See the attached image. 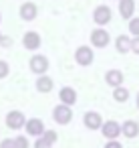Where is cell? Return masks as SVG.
Masks as SVG:
<instances>
[{
    "instance_id": "6da1fadb",
    "label": "cell",
    "mask_w": 139,
    "mask_h": 148,
    "mask_svg": "<svg viewBox=\"0 0 139 148\" xmlns=\"http://www.w3.org/2000/svg\"><path fill=\"white\" fill-rule=\"evenodd\" d=\"M75 61H77V65H81V67H89V65L95 61V53H93V49H91L89 45H81V47H77V51H75Z\"/></svg>"
},
{
    "instance_id": "7a4b0ae2",
    "label": "cell",
    "mask_w": 139,
    "mask_h": 148,
    "mask_svg": "<svg viewBox=\"0 0 139 148\" xmlns=\"http://www.w3.org/2000/svg\"><path fill=\"white\" fill-rule=\"evenodd\" d=\"M111 18H113V12H111V8H109L107 4H99V6L93 10V21H95L97 27H105V25H109Z\"/></svg>"
},
{
    "instance_id": "3957f363",
    "label": "cell",
    "mask_w": 139,
    "mask_h": 148,
    "mask_svg": "<svg viewBox=\"0 0 139 148\" xmlns=\"http://www.w3.org/2000/svg\"><path fill=\"white\" fill-rule=\"evenodd\" d=\"M53 120L61 126H67L71 120H73V110L71 106H65V103H59L55 110H53Z\"/></svg>"
},
{
    "instance_id": "277c9868",
    "label": "cell",
    "mask_w": 139,
    "mask_h": 148,
    "mask_svg": "<svg viewBox=\"0 0 139 148\" xmlns=\"http://www.w3.org/2000/svg\"><path fill=\"white\" fill-rule=\"evenodd\" d=\"M101 134L107 138V140H113V138H119L121 136V124L115 122V120H103L101 124Z\"/></svg>"
},
{
    "instance_id": "5b68a950",
    "label": "cell",
    "mask_w": 139,
    "mask_h": 148,
    "mask_svg": "<svg viewBox=\"0 0 139 148\" xmlns=\"http://www.w3.org/2000/svg\"><path fill=\"white\" fill-rule=\"evenodd\" d=\"M109 41H111V37L103 27H97L95 31H91V43L95 49H105L109 45Z\"/></svg>"
},
{
    "instance_id": "8992f818",
    "label": "cell",
    "mask_w": 139,
    "mask_h": 148,
    "mask_svg": "<svg viewBox=\"0 0 139 148\" xmlns=\"http://www.w3.org/2000/svg\"><path fill=\"white\" fill-rule=\"evenodd\" d=\"M24 122H26V116L20 110H12V112L6 114V126L10 130H22L24 128Z\"/></svg>"
},
{
    "instance_id": "52a82bcc",
    "label": "cell",
    "mask_w": 139,
    "mask_h": 148,
    "mask_svg": "<svg viewBox=\"0 0 139 148\" xmlns=\"http://www.w3.org/2000/svg\"><path fill=\"white\" fill-rule=\"evenodd\" d=\"M40 45H43V39H40V35H38L36 31L24 33V37H22V47H24L26 51H38Z\"/></svg>"
},
{
    "instance_id": "ba28073f",
    "label": "cell",
    "mask_w": 139,
    "mask_h": 148,
    "mask_svg": "<svg viewBox=\"0 0 139 148\" xmlns=\"http://www.w3.org/2000/svg\"><path fill=\"white\" fill-rule=\"evenodd\" d=\"M18 14L24 23H32L36 16H38V6L34 2H22L20 8H18Z\"/></svg>"
},
{
    "instance_id": "9c48e42d",
    "label": "cell",
    "mask_w": 139,
    "mask_h": 148,
    "mask_svg": "<svg viewBox=\"0 0 139 148\" xmlns=\"http://www.w3.org/2000/svg\"><path fill=\"white\" fill-rule=\"evenodd\" d=\"M30 71L36 75H43L49 71V59L45 55H32L30 57Z\"/></svg>"
},
{
    "instance_id": "30bf717a",
    "label": "cell",
    "mask_w": 139,
    "mask_h": 148,
    "mask_svg": "<svg viewBox=\"0 0 139 148\" xmlns=\"http://www.w3.org/2000/svg\"><path fill=\"white\" fill-rule=\"evenodd\" d=\"M24 130H26L28 136H34L36 138V136H40L45 132V122L40 118H30V120L24 122Z\"/></svg>"
},
{
    "instance_id": "8fae6325",
    "label": "cell",
    "mask_w": 139,
    "mask_h": 148,
    "mask_svg": "<svg viewBox=\"0 0 139 148\" xmlns=\"http://www.w3.org/2000/svg\"><path fill=\"white\" fill-rule=\"evenodd\" d=\"M59 99H61V103H65V106H75L77 103V89L75 87H61V91H59Z\"/></svg>"
},
{
    "instance_id": "7c38bea8",
    "label": "cell",
    "mask_w": 139,
    "mask_h": 148,
    "mask_svg": "<svg viewBox=\"0 0 139 148\" xmlns=\"http://www.w3.org/2000/svg\"><path fill=\"white\" fill-rule=\"evenodd\" d=\"M83 122H85V126L89 128V130H99L101 128V124H103V118H101V114L99 112H87L85 116H83Z\"/></svg>"
},
{
    "instance_id": "4fadbf2b",
    "label": "cell",
    "mask_w": 139,
    "mask_h": 148,
    "mask_svg": "<svg viewBox=\"0 0 139 148\" xmlns=\"http://www.w3.org/2000/svg\"><path fill=\"white\" fill-rule=\"evenodd\" d=\"M119 2V14L123 21H129L135 14V0H117Z\"/></svg>"
},
{
    "instance_id": "5bb4252c",
    "label": "cell",
    "mask_w": 139,
    "mask_h": 148,
    "mask_svg": "<svg viewBox=\"0 0 139 148\" xmlns=\"http://www.w3.org/2000/svg\"><path fill=\"white\" fill-rule=\"evenodd\" d=\"M34 85H36V91H40V93H51L53 87H55V81H53L51 75L43 73V75H38V79H36Z\"/></svg>"
},
{
    "instance_id": "9a60e30c",
    "label": "cell",
    "mask_w": 139,
    "mask_h": 148,
    "mask_svg": "<svg viewBox=\"0 0 139 148\" xmlns=\"http://www.w3.org/2000/svg\"><path fill=\"white\" fill-rule=\"evenodd\" d=\"M123 71H119V69H109L107 73H105V81H107V85L109 87H117V85H123Z\"/></svg>"
},
{
    "instance_id": "2e32d148",
    "label": "cell",
    "mask_w": 139,
    "mask_h": 148,
    "mask_svg": "<svg viewBox=\"0 0 139 148\" xmlns=\"http://www.w3.org/2000/svg\"><path fill=\"white\" fill-rule=\"evenodd\" d=\"M121 134H123L125 138H135V136H139V124H137L135 120H125V122L121 124Z\"/></svg>"
},
{
    "instance_id": "e0dca14e",
    "label": "cell",
    "mask_w": 139,
    "mask_h": 148,
    "mask_svg": "<svg viewBox=\"0 0 139 148\" xmlns=\"http://www.w3.org/2000/svg\"><path fill=\"white\" fill-rule=\"evenodd\" d=\"M115 49H117L121 55L129 53V49H131V39H129L127 35H119V37L115 39Z\"/></svg>"
},
{
    "instance_id": "ac0fdd59",
    "label": "cell",
    "mask_w": 139,
    "mask_h": 148,
    "mask_svg": "<svg viewBox=\"0 0 139 148\" xmlns=\"http://www.w3.org/2000/svg\"><path fill=\"white\" fill-rule=\"evenodd\" d=\"M113 99H115V101H119V103H125V101L129 99V89H127V87H123V85L113 87Z\"/></svg>"
},
{
    "instance_id": "d6986e66",
    "label": "cell",
    "mask_w": 139,
    "mask_h": 148,
    "mask_svg": "<svg viewBox=\"0 0 139 148\" xmlns=\"http://www.w3.org/2000/svg\"><path fill=\"white\" fill-rule=\"evenodd\" d=\"M129 35L131 37H139V16H131L129 18Z\"/></svg>"
},
{
    "instance_id": "ffe728a7",
    "label": "cell",
    "mask_w": 139,
    "mask_h": 148,
    "mask_svg": "<svg viewBox=\"0 0 139 148\" xmlns=\"http://www.w3.org/2000/svg\"><path fill=\"white\" fill-rule=\"evenodd\" d=\"M34 148H53V142H49L43 134L36 136V142H34Z\"/></svg>"
},
{
    "instance_id": "44dd1931",
    "label": "cell",
    "mask_w": 139,
    "mask_h": 148,
    "mask_svg": "<svg viewBox=\"0 0 139 148\" xmlns=\"http://www.w3.org/2000/svg\"><path fill=\"white\" fill-rule=\"evenodd\" d=\"M8 73H10V65H8L4 59H0V79L8 77Z\"/></svg>"
},
{
    "instance_id": "7402d4cb",
    "label": "cell",
    "mask_w": 139,
    "mask_h": 148,
    "mask_svg": "<svg viewBox=\"0 0 139 148\" xmlns=\"http://www.w3.org/2000/svg\"><path fill=\"white\" fill-rule=\"evenodd\" d=\"M14 146L16 148H28V138L26 136H16L14 138Z\"/></svg>"
},
{
    "instance_id": "603a6c76",
    "label": "cell",
    "mask_w": 139,
    "mask_h": 148,
    "mask_svg": "<svg viewBox=\"0 0 139 148\" xmlns=\"http://www.w3.org/2000/svg\"><path fill=\"white\" fill-rule=\"evenodd\" d=\"M43 136H45V138H47L49 142H53V144H55V142L59 140V134H57L55 130H45V132H43Z\"/></svg>"
},
{
    "instance_id": "cb8c5ba5",
    "label": "cell",
    "mask_w": 139,
    "mask_h": 148,
    "mask_svg": "<svg viewBox=\"0 0 139 148\" xmlns=\"http://www.w3.org/2000/svg\"><path fill=\"white\" fill-rule=\"evenodd\" d=\"M0 148H16V146H14V138H4V140H0Z\"/></svg>"
},
{
    "instance_id": "d4e9b609",
    "label": "cell",
    "mask_w": 139,
    "mask_h": 148,
    "mask_svg": "<svg viewBox=\"0 0 139 148\" xmlns=\"http://www.w3.org/2000/svg\"><path fill=\"white\" fill-rule=\"evenodd\" d=\"M131 53H135V55H139V37H133L131 39V49H129Z\"/></svg>"
},
{
    "instance_id": "484cf974",
    "label": "cell",
    "mask_w": 139,
    "mask_h": 148,
    "mask_svg": "<svg viewBox=\"0 0 139 148\" xmlns=\"http://www.w3.org/2000/svg\"><path fill=\"white\" fill-rule=\"evenodd\" d=\"M105 148H123V146H121V142H119L117 138H113V140H107Z\"/></svg>"
},
{
    "instance_id": "4316f807",
    "label": "cell",
    "mask_w": 139,
    "mask_h": 148,
    "mask_svg": "<svg viewBox=\"0 0 139 148\" xmlns=\"http://www.w3.org/2000/svg\"><path fill=\"white\" fill-rule=\"evenodd\" d=\"M0 45H2V47H10V45H12L10 37H4V35H2V39H0Z\"/></svg>"
},
{
    "instance_id": "83f0119b",
    "label": "cell",
    "mask_w": 139,
    "mask_h": 148,
    "mask_svg": "<svg viewBox=\"0 0 139 148\" xmlns=\"http://www.w3.org/2000/svg\"><path fill=\"white\" fill-rule=\"evenodd\" d=\"M137 108H139V93H137Z\"/></svg>"
},
{
    "instance_id": "f1b7e54d",
    "label": "cell",
    "mask_w": 139,
    "mask_h": 148,
    "mask_svg": "<svg viewBox=\"0 0 139 148\" xmlns=\"http://www.w3.org/2000/svg\"><path fill=\"white\" fill-rule=\"evenodd\" d=\"M0 23H2V14H0Z\"/></svg>"
},
{
    "instance_id": "f546056e",
    "label": "cell",
    "mask_w": 139,
    "mask_h": 148,
    "mask_svg": "<svg viewBox=\"0 0 139 148\" xmlns=\"http://www.w3.org/2000/svg\"><path fill=\"white\" fill-rule=\"evenodd\" d=\"M0 39H2V33H0Z\"/></svg>"
}]
</instances>
